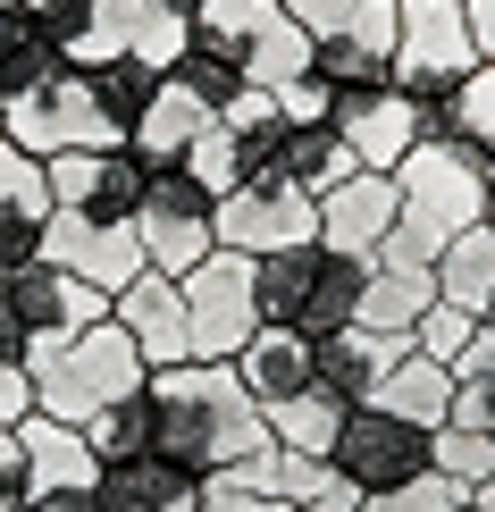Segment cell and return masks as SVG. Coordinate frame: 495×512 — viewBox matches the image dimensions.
<instances>
[{"mask_svg":"<svg viewBox=\"0 0 495 512\" xmlns=\"http://www.w3.org/2000/svg\"><path fill=\"white\" fill-rule=\"evenodd\" d=\"M143 403H152V454L202 487L269 454V412L244 395L235 361H168L143 378Z\"/></svg>","mask_w":495,"mask_h":512,"instance_id":"1","label":"cell"},{"mask_svg":"<svg viewBox=\"0 0 495 512\" xmlns=\"http://www.w3.org/2000/svg\"><path fill=\"white\" fill-rule=\"evenodd\" d=\"M26 370H34V412H51V420H68V429H84L93 412H110V403L143 395L152 361L135 353V336H126L118 319H101V328L51 336Z\"/></svg>","mask_w":495,"mask_h":512,"instance_id":"2","label":"cell"},{"mask_svg":"<svg viewBox=\"0 0 495 512\" xmlns=\"http://www.w3.org/2000/svg\"><path fill=\"white\" fill-rule=\"evenodd\" d=\"M361 286H370V261L328 244H294L252 261V294H261V328H294V336H344L361 319Z\"/></svg>","mask_w":495,"mask_h":512,"instance_id":"3","label":"cell"},{"mask_svg":"<svg viewBox=\"0 0 495 512\" xmlns=\"http://www.w3.org/2000/svg\"><path fill=\"white\" fill-rule=\"evenodd\" d=\"M395 194H403V227L445 252L462 227L487 219V160L470 152V143H454V135H428V143H412V160L395 168Z\"/></svg>","mask_w":495,"mask_h":512,"instance_id":"4","label":"cell"},{"mask_svg":"<svg viewBox=\"0 0 495 512\" xmlns=\"http://www.w3.org/2000/svg\"><path fill=\"white\" fill-rule=\"evenodd\" d=\"M193 42H210L261 93H277V84H294L311 68V34L286 17V0H202L193 9Z\"/></svg>","mask_w":495,"mask_h":512,"instance_id":"5","label":"cell"},{"mask_svg":"<svg viewBox=\"0 0 495 512\" xmlns=\"http://www.w3.org/2000/svg\"><path fill=\"white\" fill-rule=\"evenodd\" d=\"M0 143H17L34 160H59V152H110L126 135L101 118L84 68H59V76L26 84V93H0Z\"/></svg>","mask_w":495,"mask_h":512,"instance_id":"6","label":"cell"},{"mask_svg":"<svg viewBox=\"0 0 495 512\" xmlns=\"http://www.w3.org/2000/svg\"><path fill=\"white\" fill-rule=\"evenodd\" d=\"M286 17L311 34V76L328 84H386L395 68V0H286Z\"/></svg>","mask_w":495,"mask_h":512,"instance_id":"7","label":"cell"},{"mask_svg":"<svg viewBox=\"0 0 495 512\" xmlns=\"http://www.w3.org/2000/svg\"><path fill=\"white\" fill-rule=\"evenodd\" d=\"M395 84L412 101H454L462 76L479 68V42H470L462 0H395Z\"/></svg>","mask_w":495,"mask_h":512,"instance_id":"8","label":"cell"},{"mask_svg":"<svg viewBox=\"0 0 495 512\" xmlns=\"http://www.w3.org/2000/svg\"><path fill=\"white\" fill-rule=\"evenodd\" d=\"M185 345L193 361H235L261 336V294H252V252H210V261H193L185 277Z\"/></svg>","mask_w":495,"mask_h":512,"instance_id":"9","label":"cell"},{"mask_svg":"<svg viewBox=\"0 0 495 512\" xmlns=\"http://www.w3.org/2000/svg\"><path fill=\"white\" fill-rule=\"evenodd\" d=\"M135 244H143V261L168 269V277H185L193 261H210L219 252V194H210L193 168H152V194H143L135 210Z\"/></svg>","mask_w":495,"mask_h":512,"instance_id":"10","label":"cell"},{"mask_svg":"<svg viewBox=\"0 0 495 512\" xmlns=\"http://www.w3.org/2000/svg\"><path fill=\"white\" fill-rule=\"evenodd\" d=\"M328 126L344 135L353 168H378V177H395V168L412 160V143H428L420 101L403 93L395 76L386 84H328Z\"/></svg>","mask_w":495,"mask_h":512,"instance_id":"11","label":"cell"},{"mask_svg":"<svg viewBox=\"0 0 495 512\" xmlns=\"http://www.w3.org/2000/svg\"><path fill=\"white\" fill-rule=\"evenodd\" d=\"M328 471L353 487V496H386V487L428 471V429L420 420H395L386 403H353L336 445H328Z\"/></svg>","mask_w":495,"mask_h":512,"instance_id":"12","label":"cell"},{"mask_svg":"<svg viewBox=\"0 0 495 512\" xmlns=\"http://www.w3.org/2000/svg\"><path fill=\"white\" fill-rule=\"evenodd\" d=\"M42 168H51V202L59 210H84V219H101V227H135L143 194H152V160H143L135 143H110V152H59Z\"/></svg>","mask_w":495,"mask_h":512,"instance_id":"13","label":"cell"},{"mask_svg":"<svg viewBox=\"0 0 495 512\" xmlns=\"http://www.w3.org/2000/svg\"><path fill=\"white\" fill-rule=\"evenodd\" d=\"M428 303H437V244L395 227L378 252H370V286H361V319L353 328H378V336H412Z\"/></svg>","mask_w":495,"mask_h":512,"instance_id":"14","label":"cell"},{"mask_svg":"<svg viewBox=\"0 0 495 512\" xmlns=\"http://www.w3.org/2000/svg\"><path fill=\"white\" fill-rule=\"evenodd\" d=\"M219 244L227 252H252V261L294 252V244H319V202L294 194L286 177L235 185V194H219Z\"/></svg>","mask_w":495,"mask_h":512,"instance_id":"15","label":"cell"},{"mask_svg":"<svg viewBox=\"0 0 495 512\" xmlns=\"http://www.w3.org/2000/svg\"><path fill=\"white\" fill-rule=\"evenodd\" d=\"M34 261H51V269L84 277V286H101L110 303H118V286H135V277L152 269V261H143V244H135V227H101V219H84V210H51Z\"/></svg>","mask_w":495,"mask_h":512,"instance_id":"16","label":"cell"},{"mask_svg":"<svg viewBox=\"0 0 495 512\" xmlns=\"http://www.w3.org/2000/svg\"><path fill=\"white\" fill-rule=\"evenodd\" d=\"M395 227H403V194H395V177H378V168H353L344 185L319 194V244H328V252L370 261Z\"/></svg>","mask_w":495,"mask_h":512,"instance_id":"17","label":"cell"},{"mask_svg":"<svg viewBox=\"0 0 495 512\" xmlns=\"http://www.w3.org/2000/svg\"><path fill=\"white\" fill-rule=\"evenodd\" d=\"M110 319L135 336V353L152 361V370H168V361H193V345H185V286H177L168 269H143L135 286H118Z\"/></svg>","mask_w":495,"mask_h":512,"instance_id":"18","label":"cell"},{"mask_svg":"<svg viewBox=\"0 0 495 512\" xmlns=\"http://www.w3.org/2000/svg\"><path fill=\"white\" fill-rule=\"evenodd\" d=\"M51 168L17 143H0V261H34L42 227H51Z\"/></svg>","mask_w":495,"mask_h":512,"instance_id":"19","label":"cell"},{"mask_svg":"<svg viewBox=\"0 0 495 512\" xmlns=\"http://www.w3.org/2000/svg\"><path fill=\"white\" fill-rule=\"evenodd\" d=\"M412 353V336H378V328H344V336H319V395H336L344 412L378 395V378Z\"/></svg>","mask_w":495,"mask_h":512,"instance_id":"20","label":"cell"},{"mask_svg":"<svg viewBox=\"0 0 495 512\" xmlns=\"http://www.w3.org/2000/svg\"><path fill=\"white\" fill-rule=\"evenodd\" d=\"M93 504L101 512H193L202 504V479L160 462V454H126V462H101Z\"/></svg>","mask_w":495,"mask_h":512,"instance_id":"21","label":"cell"},{"mask_svg":"<svg viewBox=\"0 0 495 512\" xmlns=\"http://www.w3.org/2000/svg\"><path fill=\"white\" fill-rule=\"evenodd\" d=\"M311 353H319L311 336H294V328H261L244 353H235V378H244V395L269 412V403H286V395H311V387H319V361H311Z\"/></svg>","mask_w":495,"mask_h":512,"instance_id":"22","label":"cell"},{"mask_svg":"<svg viewBox=\"0 0 495 512\" xmlns=\"http://www.w3.org/2000/svg\"><path fill=\"white\" fill-rule=\"evenodd\" d=\"M370 403H386L395 420H420V429L437 437L445 420H454V370H445V361H428V353L412 345V353L395 361V370L378 378V395H370Z\"/></svg>","mask_w":495,"mask_h":512,"instance_id":"23","label":"cell"},{"mask_svg":"<svg viewBox=\"0 0 495 512\" xmlns=\"http://www.w3.org/2000/svg\"><path fill=\"white\" fill-rule=\"evenodd\" d=\"M17 445H26L34 496H42V487H93V479H101L93 437H84V429H68V420H51V412H34L26 429H17Z\"/></svg>","mask_w":495,"mask_h":512,"instance_id":"24","label":"cell"},{"mask_svg":"<svg viewBox=\"0 0 495 512\" xmlns=\"http://www.w3.org/2000/svg\"><path fill=\"white\" fill-rule=\"evenodd\" d=\"M437 303H454L470 319H487L495 311V227H462L454 244L437 252Z\"/></svg>","mask_w":495,"mask_h":512,"instance_id":"25","label":"cell"},{"mask_svg":"<svg viewBox=\"0 0 495 512\" xmlns=\"http://www.w3.org/2000/svg\"><path fill=\"white\" fill-rule=\"evenodd\" d=\"M277 177L294 185V194H328V185L353 177V152H344V135L336 126H286L277 118Z\"/></svg>","mask_w":495,"mask_h":512,"instance_id":"26","label":"cell"},{"mask_svg":"<svg viewBox=\"0 0 495 512\" xmlns=\"http://www.w3.org/2000/svg\"><path fill=\"white\" fill-rule=\"evenodd\" d=\"M59 42L42 34V9L34 0H0V93H26V84L59 76Z\"/></svg>","mask_w":495,"mask_h":512,"instance_id":"27","label":"cell"},{"mask_svg":"<svg viewBox=\"0 0 495 512\" xmlns=\"http://www.w3.org/2000/svg\"><path fill=\"white\" fill-rule=\"evenodd\" d=\"M84 84H93V101H101V118L118 126V135H135L143 126V110L160 101V84H168V68H152V59H93L84 68Z\"/></svg>","mask_w":495,"mask_h":512,"instance_id":"28","label":"cell"},{"mask_svg":"<svg viewBox=\"0 0 495 512\" xmlns=\"http://www.w3.org/2000/svg\"><path fill=\"white\" fill-rule=\"evenodd\" d=\"M202 126H210V110L185 93L177 76H168V84H160V101L143 110V126H135L126 143H135V152L152 160V168H168V160H185V152H193V135H202Z\"/></svg>","mask_w":495,"mask_h":512,"instance_id":"29","label":"cell"},{"mask_svg":"<svg viewBox=\"0 0 495 512\" xmlns=\"http://www.w3.org/2000/svg\"><path fill=\"white\" fill-rule=\"evenodd\" d=\"M344 429V403L336 395H286V403H269V445H294V454H328Z\"/></svg>","mask_w":495,"mask_h":512,"instance_id":"30","label":"cell"},{"mask_svg":"<svg viewBox=\"0 0 495 512\" xmlns=\"http://www.w3.org/2000/svg\"><path fill=\"white\" fill-rule=\"evenodd\" d=\"M454 420L495 437V328H479L454 361Z\"/></svg>","mask_w":495,"mask_h":512,"instance_id":"31","label":"cell"},{"mask_svg":"<svg viewBox=\"0 0 495 512\" xmlns=\"http://www.w3.org/2000/svg\"><path fill=\"white\" fill-rule=\"evenodd\" d=\"M428 471H445L454 487H487V479H495V437H487V429H462V420H445V429L428 437Z\"/></svg>","mask_w":495,"mask_h":512,"instance_id":"32","label":"cell"},{"mask_svg":"<svg viewBox=\"0 0 495 512\" xmlns=\"http://www.w3.org/2000/svg\"><path fill=\"white\" fill-rule=\"evenodd\" d=\"M84 437H93V462L152 454V403H143V395H126V403H110V412H93V420H84Z\"/></svg>","mask_w":495,"mask_h":512,"instance_id":"33","label":"cell"},{"mask_svg":"<svg viewBox=\"0 0 495 512\" xmlns=\"http://www.w3.org/2000/svg\"><path fill=\"white\" fill-rule=\"evenodd\" d=\"M168 76H177V84H185L193 101H202L210 118H227V110H235V93H244V76H235L227 59L210 51V42H185V59H177V68H168Z\"/></svg>","mask_w":495,"mask_h":512,"instance_id":"34","label":"cell"},{"mask_svg":"<svg viewBox=\"0 0 495 512\" xmlns=\"http://www.w3.org/2000/svg\"><path fill=\"white\" fill-rule=\"evenodd\" d=\"M454 143H470L479 160H495V59H479V68L462 76V93H454Z\"/></svg>","mask_w":495,"mask_h":512,"instance_id":"35","label":"cell"},{"mask_svg":"<svg viewBox=\"0 0 495 512\" xmlns=\"http://www.w3.org/2000/svg\"><path fill=\"white\" fill-rule=\"evenodd\" d=\"M361 512H462V487L445 471H420V479L386 487V496H361Z\"/></svg>","mask_w":495,"mask_h":512,"instance_id":"36","label":"cell"},{"mask_svg":"<svg viewBox=\"0 0 495 512\" xmlns=\"http://www.w3.org/2000/svg\"><path fill=\"white\" fill-rule=\"evenodd\" d=\"M479 328H487V319H470V311H454V303H428V319L412 328V345H420L428 361H445V370H454V361H462V345H470Z\"/></svg>","mask_w":495,"mask_h":512,"instance_id":"37","label":"cell"},{"mask_svg":"<svg viewBox=\"0 0 495 512\" xmlns=\"http://www.w3.org/2000/svg\"><path fill=\"white\" fill-rule=\"evenodd\" d=\"M277 118L286 126H328V76H294V84H277Z\"/></svg>","mask_w":495,"mask_h":512,"instance_id":"38","label":"cell"},{"mask_svg":"<svg viewBox=\"0 0 495 512\" xmlns=\"http://www.w3.org/2000/svg\"><path fill=\"white\" fill-rule=\"evenodd\" d=\"M193 512H294V504H277V496H261V487H244V479H210Z\"/></svg>","mask_w":495,"mask_h":512,"instance_id":"39","label":"cell"},{"mask_svg":"<svg viewBox=\"0 0 495 512\" xmlns=\"http://www.w3.org/2000/svg\"><path fill=\"white\" fill-rule=\"evenodd\" d=\"M26 420H34V370L0 361V429H26Z\"/></svg>","mask_w":495,"mask_h":512,"instance_id":"40","label":"cell"},{"mask_svg":"<svg viewBox=\"0 0 495 512\" xmlns=\"http://www.w3.org/2000/svg\"><path fill=\"white\" fill-rule=\"evenodd\" d=\"M34 496V471H26V445H17V429H0V512H17Z\"/></svg>","mask_w":495,"mask_h":512,"instance_id":"41","label":"cell"},{"mask_svg":"<svg viewBox=\"0 0 495 512\" xmlns=\"http://www.w3.org/2000/svg\"><path fill=\"white\" fill-rule=\"evenodd\" d=\"M26 512H101L93 487H42V496H26Z\"/></svg>","mask_w":495,"mask_h":512,"instance_id":"42","label":"cell"},{"mask_svg":"<svg viewBox=\"0 0 495 512\" xmlns=\"http://www.w3.org/2000/svg\"><path fill=\"white\" fill-rule=\"evenodd\" d=\"M470 17V42H479V59H495V0H462Z\"/></svg>","mask_w":495,"mask_h":512,"instance_id":"43","label":"cell"},{"mask_svg":"<svg viewBox=\"0 0 495 512\" xmlns=\"http://www.w3.org/2000/svg\"><path fill=\"white\" fill-rule=\"evenodd\" d=\"M462 512H495V479L487 487H462Z\"/></svg>","mask_w":495,"mask_h":512,"instance_id":"44","label":"cell"},{"mask_svg":"<svg viewBox=\"0 0 495 512\" xmlns=\"http://www.w3.org/2000/svg\"><path fill=\"white\" fill-rule=\"evenodd\" d=\"M487 227H495V160H487Z\"/></svg>","mask_w":495,"mask_h":512,"instance_id":"45","label":"cell"},{"mask_svg":"<svg viewBox=\"0 0 495 512\" xmlns=\"http://www.w3.org/2000/svg\"><path fill=\"white\" fill-rule=\"evenodd\" d=\"M487 328H495V311H487Z\"/></svg>","mask_w":495,"mask_h":512,"instance_id":"46","label":"cell"},{"mask_svg":"<svg viewBox=\"0 0 495 512\" xmlns=\"http://www.w3.org/2000/svg\"><path fill=\"white\" fill-rule=\"evenodd\" d=\"M34 9H42V0H34Z\"/></svg>","mask_w":495,"mask_h":512,"instance_id":"47","label":"cell"}]
</instances>
